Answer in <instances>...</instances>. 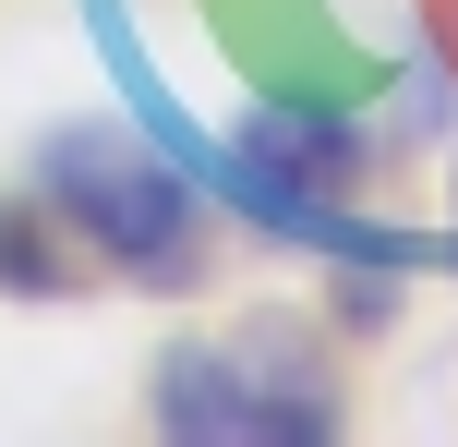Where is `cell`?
<instances>
[{
  "mask_svg": "<svg viewBox=\"0 0 458 447\" xmlns=\"http://www.w3.org/2000/svg\"><path fill=\"white\" fill-rule=\"evenodd\" d=\"M145 435L157 447H338L350 387L301 314H242V327H182L145 363Z\"/></svg>",
  "mask_w": 458,
  "mask_h": 447,
  "instance_id": "6da1fadb",
  "label": "cell"
},
{
  "mask_svg": "<svg viewBox=\"0 0 458 447\" xmlns=\"http://www.w3.org/2000/svg\"><path fill=\"white\" fill-rule=\"evenodd\" d=\"M37 193L97 254V279H121V290H193L206 279L217 193L182 169V145L157 121H61L37 145Z\"/></svg>",
  "mask_w": 458,
  "mask_h": 447,
  "instance_id": "7a4b0ae2",
  "label": "cell"
},
{
  "mask_svg": "<svg viewBox=\"0 0 458 447\" xmlns=\"http://www.w3.org/2000/svg\"><path fill=\"white\" fill-rule=\"evenodd\" d=\"M97 254L48 218V193H24V206H0V303H85Z\"/></svg>",
  "mask_w": 458,
  "mask_h": 447,
  "instance_id": "3957f363",
  "label": "cell"
},
{
  "mask_svg": "<svg viewBox=\"0 0 458 447\" xmlns=\"http://www.w3.org/2000/svg\"><path fill=\"white\" fill-rule=\"evenodd\" d=\"M411 266H446V279H458V206L435 218V230H411Z\"/></svg>",
  "mask_w": 458,
  "mask_h": 447,
  "instance_id": "277c9868",
  "label": "cell"
}]
</instances>
